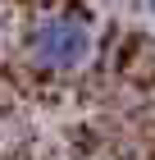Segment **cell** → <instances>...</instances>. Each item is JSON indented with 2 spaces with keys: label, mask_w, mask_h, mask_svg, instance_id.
Listing matches in <instances>:
<instances>
[{
  "label": "cell",
  "mask_w": 155,
  "mask_h": 160,
  "mask_svg": "<svg viewBox=\"0 0 155 160\" xmlns=\"http://www.w3.org/2000/svg\"><path fill=\"white\" fill-rule=\"evenodd\" d=\"M23 50L46 73H73L91 60V23L78 9H46L32 18Z\"/></svg>",
  "instance_id": "6da1fadb"
},
{
  "label": "cell",
  "mask_w": 155,
  "mask_h": 160,
  "mask_svg": "<svg viewBox=\"0 0 155 160\" xmlns=\"http://www.w3.org/2000/svg\"><path fill=\"white\" fill-rule=\"evenodd\" d=\"M146 9H151V14H155V0H146Z\"/></svg>",
  "instance_id": "7a4b0ae2"
}]
</instances>
